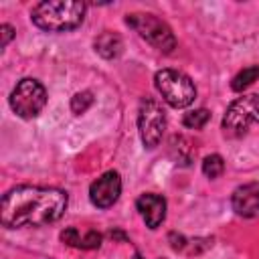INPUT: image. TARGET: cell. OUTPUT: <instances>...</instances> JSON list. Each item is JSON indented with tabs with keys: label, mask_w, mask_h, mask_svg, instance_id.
Here are the masks:
<instances>
[{
	"label": "cell",
	"mask_w": 259,
	"mask_h": 259,
	"mask_svg": "<svg viewBox=\"0 0 259 259\" xmlns=\"http://www.w3.org/2000/svg\"><path fill=\"white\" fill-rule=\"evenodd\" d=\"M132 259H144V257H142L140 253H134V257H132Z\"/></svg>",
	"instance_id": "44dd1931"
},
{
	"label": "cell",
	"mask_w": 259,
	"mask_h": 259,
	"mask_svg": "<svg viewBox=\"0 0 259 259\" xmlns=\"http://www.w3.org/2000/svg\"><path fill=\"white\" fill-rule=\"evenodd\" d=\"M136 208L140 210L146 227L150 229H158L166 219V200L160 194H154V192L140 194L136 200Z\"/></svg>",
	"instance_id": "30bf717a"
},
{
	"label": "cell",
	"mask_w": 259,
	"mask_h": 259,
	"mask_svg": "<svg viewBox=\"0 0 259 259\" xmlns=\"http://www.w3.org/2000/svg\"><path fill=\"white\" fill-rule=\"evenodd\" d=\"M154 83H156V89L162 95V99L176 109L188 107L196 99V87H194L192 79L188 75H184L182 71L162 69L156 73Z\"/></svg>",
	"instance_id": "5b68a950"
},
{
	"label": "cell",
	"mask_w": 259,
	"mask_h": 259,
	"mask_svg": "<svg viewBox=\"0 0 259 259\" xmlns=\"http://www.w3.org/2000/svg\"><path fill=\"white\" fill-rule=\"evenodd\" d=\"M160 259H164V257H160Z\"/></svg>",
	"instance_id": "7402d4cb"
},
{
	"label": "cell",
	"mask_w": 259,
	"mask_h": 259,
	"mask_svg": "<svg viewBox=\"0 0 259 259\" xmlns=\"http://www.w3.org/2000/svg\"><path fill=\"white\" fill-rule=\"evenodd\" d=\"M101 233L97 231H87L83 237H81V243H79V249H97L101 245Z\"/></svg>",
	"instance_id": "2e32d148"
},
{
	"label": "cell",
	"mask_w": 259,
	"mask_h": 259,
	"mask_svg": "<svg viewBox=\"0 0 259 259\" xmlns=\"http://www.w3.org/2000/svg\"><path fill=\"white\" fill-rule=\"evenodd\" d=\"M231 206L239 217H259V182H247L233 190Z\"/></svg>",
	"instance_id": "9c48e42d"
},
{
	"label": "cell",
	"mask_w": 259,
	"mask_h": 259,
	"mask_svg": "<svg viewBox=\"0 0 259 259\" xmlns=\"http://www.w3.org/2000/svg\"><path fill=\"white\" fill-rule=\"evenodd\" d=\"M47 105V89L36 79H20L10 93V107L22 119L36 117Z\"/></svg>",
	"instance_id": "8992f818"
},
{
	"label": "cell",
	"mask_w": 259,
	"mask_h": 259,
	"mask_svg": "<svg viewBox=\"0 0 259 259\" xmlns=\"http://www.w3.org/2000/svg\"><path fill=\"white\" fill-rule=\"evenodd\" d=\"M85 2L79 0H47L30 10L34 26L47 32H67L77 28L85 18Z\"/></svg>",
	"instance_id": "7a4b0ae2"
},
{
	"label": "cell",
	"mask_w": 259,
	"mask_h": 259,
	"mask_svg": "<svg viewBox=\"0 0 259 259\" xmlns=\"http://www.w3.org/2000/svg\"><path fill=\"white\" fill-rule=\"evenodd\" d=\"M93 47H95V53L101 55L103 59H115V57H119L121 51H123V40H121V36H119L117 32L105 30V32H101V34L95 38Z\"/></svg>",
	"instance_id": "8fae6325"
},
{
	"label": "cell",
	"mask_w": 259,
	"mask_h": 259,
	"mask_svg": "<svg viewBox=\"0 0 259 259\" xmlns=\"http://www.w3.org/2000/svg\"><path fill=\"white\" fill-rule=\"evenodd\" d=\"M255 123H259V93L235 99L223 117V134L231 140L243 138Z\"/></svg>",
	"instance_id": "277c9868"
},
{
	"label": "cell",
	"mask_w": 259,
	"mask_h": 259,
	"mask_svg": "<svg viewBox=\"0 0 259 259\" xmlns=\"http://www.w3.org/2000/svg\"><path fill=\"white\" fill-rule=\"evenodd\" d=\"M69 196L51 186H16L2 196L0 221L8 229L42 227L63 217Z\"/></svg>",
	"instance_id": "6da1fadb"
},
{
	"label": "cell",
	"mask_w": 259,
	"mask_h": 259,
	"mask_svg": "<svg viewBox=\"0 0 259 259\" xmlns=\"http://www.w3.org/2000/svg\"><path fill=\"white\" fill-rule=\"evenodd\" d=\"M208 119H210V111L204 109V107H200V109H192V111L184 113L182 123L188 130H200V127H204L208 123Z\"/></svg>",
	"instance_id": "4fadbf2b"
},
{
	"label": "cell",
	"mask_w": 259,
	"mask_h": 259,
	"mask_svg": "<svg viewBox=\"0 0 259 259\" xmlns=\"http://www.w3.org/2000/svg\"><path fill=\"white\" fill-rule=\"evenodd\" d=\"M255 81H259V65H251V67H245L243 71H239L233 77L231 87H233V91H243Z\"/></svg>",
	"instance_id": "7c38bea8"
},
{
	"label": "cell",
	"mask_w": 259,
	"mask_h": 259,
	"mask_svg": "<svg viewBox=\"0 0 259 259\" xmlns=\"http://www.w3.org/2000/svg\"><path fill=\"white\" fill-rule=\"evenodd\" d=\"M0 34H2V42H0V45L6 47V45L10 42V38L14 36V28H12L10 24H2V26H0Z\"/></svg>",
	"instance_id": "ac0fdd59"
},
{
	"label": "cell",
	"mask_w": 259,
	"mask_h": 259,
	"mask_svg": "<svg viewBox=\"0 0 259 259\" xmlns=\"http://www.w3.org/2000/svg\"><path fill=\"white\" fill-rule=\"evenodd\" d=\"M109 235H111V239H123V241H125V235H123V233H119V231H111Z\"/></svg>",
	"instance_id": "ffe728a7"
},
{
	"label": "cell",
	"mask_w": 259,
	"mask_h": 259,
	"mask_svg": "<svg viewBox=\"0 0 259 259\" xmlns=\"http://www.w3.org/2000/svg\"><path fill=\"white\" fill-rule=\"evenodd\" d=\"M61 239H63V243H67V245H71V247H79V243H81V235H79V231H77L75 227L65 229V231L61 233Z\"/></svg>",
	"instance_id": "e0dca14e"
},
{
	"label": "cell",
	"mask_w": 259,
	"mask_h": 259,
	"mask_svg": "<svg viewBox=\"0 0 259 259\" xmlns=\"http://www.w3.org/2000/svg\"><path fill=\"white\" fill-rule=\"evenodd\" d=\"M170 241H172V249H176V251L184 249V245H186L184 237L182 235H176V233H170Z\"/></svg>",
	"instance_id": "d6986e66"
},
{
	"label": "cell",
	"mask_w": 259,
	"mask_h": 259,
	"mask_svg": "<svg viewBox=\"0 0 259 259\" xmlns=\"http://www.w3.org/2000/svg\"><path fill=\"white\" fill-rule=\"evenodd\" d=\"M121 194V178L115 170L103 172L91 186H89V200L97 208H109L117 202Z\"/></svg>",
	"instance_id": "ba28073f"
},
{
	"label": "cell",
	"mask_w": 259,
	"mask_h": 259,
	"mask_svg": "<svg viewBox=\"0 0 259 259\" xmlns=\"http://www.w3.org/2000/svg\"><path fill=\"white\" fill-rule=\"evenodd\" d=\"M138 130H140L142 144L146 148L152 150L160 144L166 130V111L158 99L154 97L142 99L138 109Z\"/></svg>",
	"instance_id": "52a82bcc"
},
{
	"label": "cell",
	"mask_w": 259,
	"mask_h": 259,
	"mask_svg": "<svg viewBox=\"0 0 259 259\" xmlns=\"http://www.w3.org/2000/svg\"><path fill=\"white\" fill-rule=\"evenodd\" d=\"M93 101H95V97H93L91 91H79V93H75L71 97V111L75 115H81L93 105Z\"/></svg>",
	"instance_id": "9a60e30c"
},
{
	"label": "cell",
	"mask_w": 259,
	"mask_h": 259,
	"mask_svg": "<svg viewBox=\"0 0 259 259\" xmlns=\"http://www.w3.org/2000/svg\"><path fill=\"white\" fill-rule=\"evenodd\" d=\"M225 172V160L219 156V154H210L202 160V174L210 180L219 178L221 174Z\"/></svg>",
	"instance_id": "5bb4252c"
},
{
	"label": "cell",
	"mask_w": 259,
	"mask_h": 259,
	"mask_svg": "<svg viewBox=\"0 0 259 259\" xmlns=\"http://www.w3.org/2000/svg\"><path fill=\"white\" fill-rule=\"evenodd\" d=\"M125 24L132 26L146 42H150L160 53H172L176 49V36L172 28L150 12H132L125 16Z\"/></svg>",
	"instance_id": "3957f363"
}]
</instances>
